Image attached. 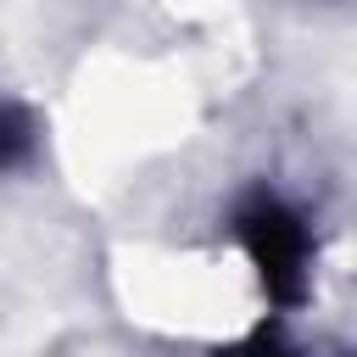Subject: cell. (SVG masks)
I'll return each mask as SVG.
<instances>
[{
	"instance_id": "2",
	"label": "cell",
	"mask_w": 357,
	"mask_h": 357,
	"mask_svg": "<svg viewBox=\"0 0 357 357\" xmlns=\"http://www.w3.org/2000/svg\"><path fill=\"white\" fill-rule=\"evenodd\" d=\"M33 151V128L17 106H0V167H17Z\"/></svg>"
},
{
	"instance_id": "1",
	"label": "cell",
	"mask_w": 357,
	"mask_h": 357,
	"mask_svg": "<svg viewBox=\"0 0 357 357\" xmlns=\"http://www.w3.org/2000/svg\"><path fill=\"white\" fill-rule=\"evenodd\" d=\"M240 229H245V245H251V257H257V268H262V284L279 296V301H296L301 296V262H307V234H301V223L284 212V206H251L245 218H240Z\"/></svg>"
},
{
	"instance_id": "3",
	"label": "cell",
	"mask_w": 357,
	"mask_h": 357,
	"mask_svg": "<svg viewBox=\"0 0 357 357\" xmlns=\"http://www.w3.org/2000/svg\"><path fill=\"white\" fill-rule=\"evenodd\" d=\"M234 357H290V351H284L279 340H268V335H262V340H251V346H240Z\"/></svg>"
}]
</instances>
